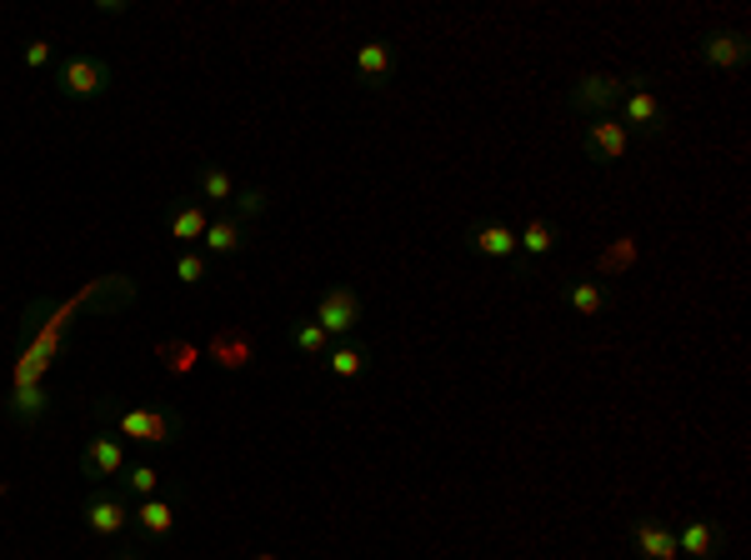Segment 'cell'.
I'll use <instances>...</instances> for the list:
<instances>
[{"instance_id": "24", "label": "cell", "mask_w": 751, "mask_h": 560, "mask_svg": "<svg viewBox=\"0 0 751 560\" xmlns=\"http://www.w3.org/2000/svg\"><path fill=\"white\" fill-rule=\"evenodd\" d=\"M6 410H11L15 420H41L45 410H51V396H45L41 386H15V400H6Z\"/></svg>"}, {"instance_id": "7", "label": "cell", "mask_w": 751, "mask_h": 560, "mask_svg": "<svg viewBox=\"0 0 751 560\" xmlns=\"http://www.w3.org/2000/svg\"><path fill=\"white\" fill-rule=\"evenodd\" d=\"M626 146H632V130L621 126V120H611V116L587 120V136H581V151H587V161L616 165L621 155H626Z\"/></svg>"}, {"instance_id": "11", "label": "cell", "mask_w": 751, "mask_h": 560, "mask_svg": "<svg viewBox=\"0 0 751 560\" xmlns=\"http://www.w3.org/2000/svg\"><path fill=\"white\" fill-rule=\"evenodd\" d=\"M351 65H356V80H361V86H366V90H382L386 80L396 76V45H391V41H366Z\"/></svg>"}, {"instance_id": "18", "label": "cell", "mask_w": 751, "mask_h": 560, "mask_svg": "<svg viewBox=\"0 0 751 560\" xmlns=\"http://www.w3.org/2000/svg\"><path fill=\"white\" fill-rule=\"evenodd\" d=\"M556 240H561V226H556L551 216H536L526 230H516V256L541 260V256H551L556 250Z\"/></svg>"}, {"instance_id": "6", "label": "cell", "mask_w": 751, "mask_h": 560, "mask_svg": "<svg viewBox=\"0 0 751 560\" xmlns=\"http://www.w3.org/2000/svg\"><path fill=\"white\" fill-rule=\"evenodd\" d=\"M616 110H621V126L626 130H642V136H662L666 130V106L646 90V76H636V86H626Z\"/></svg>"}, {"instance_id": "25", "label": "cell", "mask_w": 751, "mask_h": 560, "mask_svg": "<svg viewBox=\"0 0 751 560\" xmlns=\"http://www.w3.org/2000/svg\"><path fill=\"white\" fill-rule=\"evenodd\" d=\"M266 191H256V185H240L236 195H230V205H226V216H236L240 226H246V220H256V216H266Z\"/></svg>"}, {"instance_id": "4", "label": "cell", "mask_w": 751, "mask_h": 560, "mask_svg": "<svg viewBox=\"0 0 751 560\" xmlns=\"http://www.w3.org/2000/svg\"><path fill=\"white\" fill-rule=\"evenodd\" d=\"M621 96H626V80L611 76V71H587V76H577L567 86V106L577 110V116H611V110L621 106Z\"/></svg>"}, {"instance_id": "2", "label": "cell", "mask_w": 751, "mask_h": 560, "mask_svg": "<svg viewBox=\"0 0 751 560\" xmlns=\"http://www.w3.org/2000/svg\"><path fill=\"white\" fill-rule=\"evenodd\" d=\"M81 520H86V530L96 540H110L116 550V560H141V550L126 546V530H131V500L120 496V491H110V485H96L86 496V506H81Z\"/></svg>"}, {"instance_id": "22", "label": "cell", "mask_w": 751, "mask_h": 560, "mask_svg": "<svg viewBox=\"0 0 751 560\" xmlns=\"http://www.w3.org/2000/svg\"><path fill=\"white\" fill-rule=\"evenodd\" d=\"M326 366H331V376H336V380H361L371 370V351H366V345H351L346 341V345H336V351H331Z\"/></svg>"}, {"instance_id": "16", "label": "cell", "mask_w": 751, "mask_h": 560, "mask_svg": "<svg viewBox=\"0 0 751 560\" xmlns=\"http://www.w3.org/2000/svg\"><path fill=\"white\" fill-rule=\"evenodd\" d=\"M567 301H571V311H577L581 321H597V315L611 311V301H616V295H611L607 280H571Z\"/></svg>"}, {"instance_id": "13", "label": "cell", "mask_w": 751, "mask_h": 560, "mask_svg": "<svg viewBox=\"0 0 751 560\" xmlns=\"http://www.w3.org/2000/svg\"><path fill=\"white\" fill-rule=\"evenodd\" d=\"M201 250L216 260H236L240 250H246V226H240L236 216H216L206 226V236H201Z\"/></svg>"}, {"instance_id": "14", "label": "cell", "mask_w": 751, "mask_h": 560, "mask_svg": "<svg viewBox=\"0 0 751 560\" xmlns=\"http://www.w3.org/2000/svg\"><path fill=\"white\" fill-rule=\"evenodd\" d=\"M206 226H211V216H206V205L201 201H181L171 211V240L181 250H196L201 236H206Z\"/></svg>"}, {"instance_id": "21", "label": "cell", "mask_w": 751, "mask_h": 560, "mask_svg": "<svg viewBox=\"0 0 751 560\" xmlns=\"http://www.w3.org/2000/svg\"><path fill=\"white\" fill-rule=\"evenodd\" d=\"M636 266V236H616L607 250L597 256V270H601V280H616V276H626V270Z\"/></svg>"}, {"instance_id": "17", "label": "cell", "mask_w": 751, "mask_h": 560, "mask_svg": "<svg viewBox=\"0 0 751 560\" xmlns=\"http://www.w3.org/2000/svg\"><path fill=\"white\" fill-rule=\"evenodd\" d=\"M131 526H141V536L146 540H165L175 530V506L165 496H151V500H141V506L131 510Z\"/></svg>"}, {"instance_id": "1", "label": "cell", "mask_w": 751, "mask_h": 560, "mask_svg": "<svg viewBox=\"0 0 751 560\" xmlns=\"http://www.w3.org/2000/svg\"><path fill=\"white\" fill-rule=\"evenodd\" d=\"M96 416L106 420V431L120 435V441H136L146 451H161V445H175L185 431V420L175 416L171 406H120V400L100 396Z\"/></svg>"}, {"instance_id": "12", "label": "cell", "mask_w": 751, "mask_h": 560, "mask_svg": "<svg viewBox=\"0 0 751 560\" xmlns=\"http://www.w3.org/2000/svg\"><path fill=\"white\" fill-rule=\"evenodd\" d=\"M751 55V41L741 31H711L701 35V61L711 65V71H741Z\"/></svg>"}, {"instance_id": "23", "label": "cell", "mask_w": 751, "mask_h": 560, "mask_svg": "<svg viewBox=\"0 0 751 560\" xmlns=\"http://www.w3.org/2000/svg\"><path fill=\"white\" fill-rule=\"evenodd\" d=\"M120 481V496H136V500H151L161 496V475H155V465H126V471L116 475Z\"/></svg>"}, {"instance_id": "8", "label": "cell", "mask_w": 751, "mask_h": 560, "mask_svg": "<svg viewBox=\"0 0 751 560\" xmlns=\"http://www.w3.org/2000/svg\"><path fill=\"white\" fill-rule=\"evenodd\" d=\"M120 471H126V455H120V435L100 431L96 441H86V451H81V475H86V481L106 485V481H116Z\"/></svg>"}, {"instance_id": "26", "label": "cell", "mask_w": 751, "mask_h": 560, "mask_svg": "<svg viewBox=\"0 0 751 560\" xmlns=\"http://www.w3.org/2000/svg\"><path fill=\"white\" fill-rule=\"evenodd\" d=\"M291 345L301 351V356H326V351H331V335L321 331L317 321H296V325H291Z\"/></svg>"}, {"instance_id": "3", "label": "cell", "mask_w": 751, "mask_h": 560, "mask_svg": "<svg viewBox=\"0 0 751 560\" xmlns=\"http://www.w3.org/2000/svg\"><path fill=\"white\" fill-rule=\"evenodd\" d=\"M110 86H116V71L100 55H66V61L55 65V96L61 100L90 106V100L110 96Z\"/></svg>"}, {"instance_id": "20", "label": "cell", "mask_w": 751, "mask_h": 560, "mask_svg": "<svg viewBox=\"0 0 751 560\" xmlns=\"http://www.w3.org/2000/svg\"><path fill=\"white\" fill-rule=\"evenodd\" d=\"M196 191H201V205H230V195H236L240 185H236V175H230L226 165L206 161L196 171Z\"/></svg>"}, {"instance_id": "28", "label": "cell", "mask_w": 751, "mask_h": 560, "mask_svg": "<svg viewBox=\"0 0 751 560\" xmlns=\"http://www.w3.org/2000/svg\"><path fill=\"white\" fill-rule=\"evenodd\" d=\"M51 61H55V45L51 41H31V45H25V65H31V71H45Z\"/></svg>"}, {"instance_id": "29", "label": "cell", "mask_w": 751, "mask_h": 560, "mask_svg": "<svg viewBox=\"0 0 751 560\" xmlns=\"http://www.w3.org/2000/svg\"><path fill=\"white\" fill-rule=\"evenodd\" d=\"M256 560H276V556H256Z\"/></svg>"}, {"instance_id": "5", "label": "cell", "mask_w": 751, "mask_h": 560, "mask_svg": "<svg viewBox=\"0 0 751 560\" xmlns=\"http://www.w3.org/2000/svg\"><path fill=\"white\" fill-rule=\"evenodd\" d=\"M361 315H366L361 291H356V286H346V280H336V286L321 295V305H317V325L326 335H351L361 325Z\"/></svg>"}, {"instance_id": "10", "label": "cell", "mask_w": 751, "mask_h": 560, "mask_svg": "<svg viewBox=\"0 0 751 560\" xmlns=\"http://www.w3.org/2000/svg\"><path fill=\"white\" fill-rule=\"evenodd\" d=\"M632 546H636V556L642 560H682V546H676V530L666 526V520H652V516H642V520H632Z\"/></svg>"}, {"instance_id": "19", "label": "cell", "mask_w": 751, "mask_h": 560, "mask_svg": "<svg viewBox=\"0 0 751 560\" xmlns=\"http://www.w3.org/2000/svg\"><path fill=\"white\" fill-rule=\"evenodd\" d=\"M206 360H216V366H226V370L250 366V341L240 331H216L206 341Z\"/></svg>"}, {"instance_id": "27", "label": "cell", "mask_w": 751, "mask_h": 560, "mask_svg": "<svg viewBox=\"0 0 751 560\" xmlns=\"http://www.w3.org/2000/svg\"><path fill=\"white\" fill-rule=\"evenodd\" d=\"M175 280H181V286H201V280H211V256L206 250H181V256H175Z\"/></svg>"}, {"instance_id": "9", "label": "cell", "mask_w": 751, "mask_h": 560, "mask_svg": "<svg viewBox=\"0 0 751 560\" xmlns=\"http://www.w3.org/2000/svg\"><path fill=\"white\" fill-rule=\"evenodd\" d=\"M466 250L481 260H516V230L506 220H476L466 226Z\"/></svg>"}, {"instance_id": "15", "label": "cell", "mask_w": 751, "mask_h": 560, "mask_svg": "<svg viewBox=\"0 0 751 560\" xmlns=\"http://www.w3.org/2000/svg\"><path fill=\"white\" fill-rule=\"evenodd\" d=\"M676 546L691 560H711L721 550V526L717 520H686V526L676 530Z\"/></svg>"}]
</instances>
